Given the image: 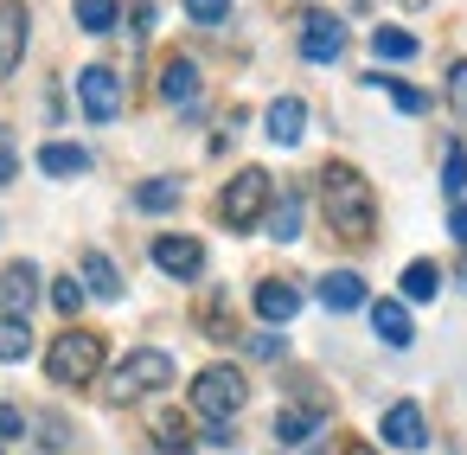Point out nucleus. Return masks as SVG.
Wrapping results in <instances>:
<instances>
[{
	"instance_id": "obj_1",
	"label": "nucleus",
	"mask_w": 467,
	"mask_h": 455,
	"mask_svg": "<svg viewBox=\"0 0 467 455\" xmlns=\"http://www.w3.org/2000/svg\"><path fill=\"white\" fill-rule=\"evenodd\" d=\"M320 212H327V225H333L346 244H365V238H371V212H378V206H371L365 174L333 161V167L320 174Z\"/></svg>"
},
{
	"instance_id": "obj_2",
	"label": "nucleus",
	"mask_w": 467,
	"mask_h": 455,
	"mask_svg": "<svg viewBox=\"0 0 467 455\" xmlns=\"http://www.w3.org/2000/svg\"><path fill=\"white\" fill-rule=\"evenodd\" d=\"M46 372H52V385H90L103 372V333H90V327L58 333L46 353Z\"/></svg>"
},
{
	"instance_id": "obj_3",
	"label": "nucleus",
	"mask_w": 467,
	"mask_h": 455,
	"mask_svg": "<svg viewBox=\"0 0 467 455\" xmlns=\"http://www.w3.org/2000/svg\"><path fill=\"white\" fill-rule=\"evenodd\" d=\"M244 397H250V385H244L237 365H205V372L192 378V410H199L205 423H231V417L244 410Z\"/></svg>"
},
{
	"instance_id": "obj_4",
	"label": "nucleus",
	"mask_w": 467,
	"mask_h": 455,
	"mask_svg": "<svg viewBox=\"0 0 467 455\" xmlns=\"http://www.w3.org/2000/svg\"><path fill=\"white\" fill-rule=\"evenodd\" d=\"M161 385H173V353H161V346H141V353H129V359L109 372V397H116V404L148 397V391H161Z\"/></svg>"
},
{
	"instance_id": "obj_5",
	"label": "nucleus",
	"mask_w": 467,
	"mask_h": 455,
	"mask_svg": "<svg viewBox=\"0 0 467 455\" xmlns=\"http://www.w3.org/2000/svg\"><path fill=\"white\" fill-rule=\"evenodd\" d=\"M269 193H275V180H269L263 167H244V174L224 186V199H218V218H224L231 231H250V225L269 212Z\"/></svg>"
},
{
	"instance_id": "obj_6",
	"label": "nucleus",
	"mask_w": 467,
	"mask_h": 455,
	"mask_svg": "<svg viewBox=\"0 0 467 455\" xmlns=\"http://www.w3.org/2000/svg\"><path fill=\"white\" fill-rule=\"evenodd\" d=\"M78 97H84V116H90V122H116V116H122V78H116L109 65L78 71Z\"/></svg>"
},
{
	"instance_id": "obj_7",
	"label": "nucleus",
	"mask_w": 467,
	"mask_h": 455,
	"mask_svg": "<svg viewBox=\"0 0 467 455\" xmlns=\"http://www.w3.org/2000/svg\"><path fill=\"white\" fill-rule=\"evenodd\" d=\"M26 7L20 0H0V78H14L20 71V58H26Z\"/></svg>"
},
{
	"instance_id": "obj_8",
	"label": "nucleus",
	"mask_w": 467,
	"mask_h": 455,
	"mask_svg": "<svg viewBox=\"0 0 467 455\" xmlns=\"http://www.w3.org/2000/svg\"><path fill=\"white\" fill-rule=\"evenodd\" d=\"M33 302H39V270L33 263H7V276H0V314L26 321Z\"/></svg>"
},
{
	"instance_id": "obj_9",
	"label": "nucleus",
	"mask_w": 467,
	"mask_h": 455,
	"mask_svg": "<svg viewBox=\"0 0 467 455\" xmlns=\"http://www.w3.org/2000/svg\"><path fill=\"white\" fill-rule=\"evenodd\" d=\"M346 52V26L333 20V14H314L307 26H301V58H314V65H333Z\"/></svg>"
},
{
	"instance_id": "obj_10",
	"label": "nucleus",
	"mask_w": 467,
	"mask_h": 455,
	"mask_svg": "<svg viewBox=\"0 0 467 455\" xmlns=\"http://www.w3.org/2000/svg\"><path fill=\"white\" fill-rule=\"evenodd\" d=\"M154 263H161L167 276L192 282V276L205 270V244H199V238H154Z\"/></svg>"
},
{
	"instance_id": "obj_11",
	"label": "nucleus",
	"mask_w": 467,
	"mask_h": 455,
	"mask_svg": "<svg viewBox=\"0 0 467 455\" xmlns=\"http://www.w3.org/2000/svg\"><path fill=\"white\" fill-rule=\"evenodd\" d=\"M378 436H384L390 449H422V442H429V423H422V410H416V404H390Z\"/></svg>"
},
{
	"instance_id": "obj_12",
	"label": "nucleus",
	"mask_w": 467,
	"mask_h": 455,
	"mask_svg": "<svg viewBox=\"0 0 467 455\" xmlns=\"http://www.w3.org/2000/svg\"><path fill=\"white\" fill-rule=\"evenodd\" d=\"M295 308H301V289H295V282H282V276H269V282H256V314H263L269 327H282V321H295Z\"/></svg>"
},
{
	"instance_id": "obj_13",
	"label": "nucleus",
	"mask_w": 467,
	"mask_h": 455,
	"mask_svg": "<svg viewBox=\"0 0 467 455\" xmlns=\"http://www.w3.org/2000/svg\"><path fill=\"white\" fill-rule=\"evenodd\" d=\"M301 129H307V103H301V97H275V103H269V142H275V148H295Z\"/></svg>"
},
{
	"instance_id": "obj_14",
	"label": "nucleus",
	"mask_w": 467,
	"mask_h": 455,
	"mask_svg": "<svg viewBox=\"0 0 467 455\" xmlns=\"http://www.w3.org/2000/svg\"><path fill=\"white\" fill-rule=\"evenodd\" d=\"M320 302L333 314H352V308H365V282L352 270H333V276H320Z\"/></svg>"
},
{
	"instance_id": "obj_15",
	"label": "nucleus",
	"mask_w": 467,
	"mask_h": 455,
	"mask_svg": "<svg viewBox=\"0 0 467 455\" xmlns=\"http://www.w3.org/2000/svg\"><path fill=\"white\" fill-rule=\"evenodd\" d=\"M39 167H46L52 180H71V174H90V154H84L78 142H46V148H39Z\"/></svg>"
},
{
	"instance_id": "obj_16",
	"label": "nucleus",
	"mask_w": 467,
	"mask_h": 455,
	"mask_svg": "<svg viewBox=\"0 0 467 455\" xmlns=\"http://www.w3.org/2000/svg\"><path fill=\"white\" fill-rule=\"evenodd\" d=\"M84 295H103V302H122V270L103 257V250H90L84 257Z\"/></svg>"
},
{
	"instance_id": "obj_17",
	"label": "nucleus",
	"mask_w": 467,
	"mask_h": 455,
	"mask_svg": "<svg viewBox=\"0 0 467 455\" xmlns=\"http://www.w3.org/2000/svg\"><path fill=\"white\" fill-rule=\"evenodd\" d=\"M371 327H378V340L384 346H410L416 333H410V308L403 302H371Z\"/></svg>"
},
{
	"instance_id": "obj_18",
	"label": "nucleus",
	"mask_w": 467,
	"mask_h": 455,
	"mask_svg": "<svg viewBox=\"0 0 467 455\" xmlns=\"http://www.w3.org/2000/svg\"><path fill=\"white\" fill-rule=\"evenodd\" d=\"M161 97H167V103H192V97H199V65H192V58H167Z\"/></svg>"
},
{
	"instance_id": "obj_19",
	"label": "nucleus",
	"mask_w": 467,
	"mask_h": 455,
	"mask_svg": "<svg viewBox=\"0 0 467 455\" xmlns=\"http://www.w3.org/2000/svg\"><path fill=\"white\" fill-rule=\"evenodd\" d=\"M78 26L84 33H116L122 26V0H78Z\"/></svg>"
},
{
	"instance_id": "obj_20",
	"label": "nucleus",
	"mask_w": 467,
	"mask_h": 455,
	"mask_svg": "<svg viewBox=\"0 0 467 455\" xmlns=\"http://www.w3.org/2000/svg\"><path fill=\"white\" fill-rule=\"evenodd\" d=\"M269 238H282V244L301 238V199H295V193H282V199L269 206Z\"/></svg>"
},
{
	"instance_id": "obj_21",
	"label": "nucleus",
	"mask_w": 467,
	"mask_h": 455,
	"mask_svg": "<svg viewBox=\"0 0 467 455\" xmlns=\"http://www.w3.org/2000/svg\"><path fill=\"white\" fill-rule=\"evenodd\" d=\"M435 289H441V270H435L429 257H416V263L403 270V295H410V302H435Z\"/></svg>"
},
{
	"instance_id": "obj_22",
	"label": "nucleus",
	"mask_w": 467,
	"mask_h": 455,
	"mask_svg": "<svg viewBox=\"0 0 467 455\" xmlns=\"http://www.w3.org/2000/svg\"><path fill=\"white\" fill-rule=\"evenodd\" d=\"M314 429H320V410H282L275 417V442H314Z\"/></svg>"
},
{
	"instance_id": "obj_23",
	"label": "nucleus",
	"mask_w": 467,
	"mask_h": 455,
	"mask_svg": "<svg viewBox=\"0 0 467 455\" xmlns=\"http://www.w3.org/2000/svg\"><path fill=\"white\" fill-rule=\"evenodd\" d=\"M371 52H378V58H416V39H410L403 26H378V33H371Z\"/></svg>"
},
{
	"instance_id": "obj_24",
	"label": "nucleus",
	"mask_w": 467,
	"mask_h": 455,
	"mask_svg": "<svg viewBox=\"0 0 467 455\" xmlns=\"http://www.w3.org/2000/svg\"><path fill=\"white\" fill-rule=\"evenodd\" d=\"M26 353H33V333H26V321L0 314V359H26Z\"/></svg>"
},
{
	"instance_id": "obj_25",
	"label": "nucleus",
	"mask_w": 467,
	"mask_h": 455,
	"mask_svg": "<svg viewBox=\"0 0 467 455\" xmlns=\"http://www.w3.org/2000/svg\"><path fill=\"white\" fill-rule=\"evenodd\" d=\"M154 449H161V455H192L186 423H180V417H161V423H154Z\"/></svg>"
},
{
	"instance_id": "obj_26",
	"label": "nucleus",
	"mask_w": 467,
	"mask_h": 455,
	"mask_svg": "<svg viewBox=\"0 0 467 455\" xmlns=\"http://www.w3.org/2000/svg\"><path fill=\"white\" fill-rule=\"evenodd\" d=\"M135 206H141V212H167V206H180V180H148V186L135 193Z\"/></svg>"
},
{
	"instance_id": "obj_27",
	"label": "nucleus",
	"mask_w": 467,
	"mask_h": 455,
	"mask_svg": "<svg viewBox=\"0 0 467 455\" xmlns=\"http://www.w3.org/2000/svg\"><path fill=\"white\" fill-rule=\"evenodd\" d=\"M371 84H378V90H390V103H397L403 116H422V110H429V97H422V90H410V84H397V78H371Z\"/></svg>"
},
{
	"instance_id": "obj_28",
	"label": "nucleus",
	"mask_w": 467,
	"mask_h": 455,
	"mask_svg": "<svg viewBox=\"0 0 467 455\" xmlns=\"http://www.w3.org/2000/svg\"><path fill=\"white\" fill-rule=\"evenodd\" d=\"M441 193H448V199L467 193V148H448V161H441Z\"/></svg>"
},
{
	"instance_id": "obj_29",
	"label": "nucleus",
	"mask_w": 467,
	"mask_h": 455,
	"mask_svg": "<svg viewBox=\"0 0 467 455\" xmlns=\"http://www.w3.org/2000/svg\"><path fill=\"white\" fill-rule=\"evenodd\" d=\"M52 308H58V314H78V308H84V282H78V276H58V282H52Z\"/></svg>"
},
{
	"instance_id": "obj_30",
	"label": "nucleus",
	"mask_w": 467,
	"mask_h": 455,
	"mask_svg": "<svg viewBox=\"0 0 467 455\" xmlns=\"http://www.w3.org/2000/svg\"><path fill=\"white\" fill-rule=\"evenodd\" d=\"M186 14H192L199 26H218V20L231 14V0H186Z\"/></svg>"
},
{
	"instance_id": "obj_31",
	"label": "nucleus",
	"mask_w": 467,
	"mask_h": 455,
	"mask_svg": "<svg viewBox=\"0 0 467 455\" xmlns=\"http://www.w3.org/2000/svg\"><path fill=\"white\" fill-rule=\"evenodd\" d=\"M448 97H454V110H461V122H467V58L448 71Z\"/></svg>"
},
{
	"instance_id": "obj_32",
	"label": "nucleus",
	"mask_w": 467,
	"mask_h": 455,
	"mask_svg": "<svg viewBox=\"0 0 467 455\" xmlns=\"http://www.w3.org/2000/svg\"><path fill=\"white\" fill-rule=\"evenodd\" d=\"M20 429H26V417H20V410H14V404H0V442H14V436H20Z\"/></svg>"
},
{
	"instance_id": "obj_33",
	"label": "nucleus",
	"mask_w": 467,
	"mask_h": 455,
	"mask_svg": "<svg viewBox=\"0 0 467 455\" xmlns=\"http://www.w3.org/2000/svg\"><path fill=\"white\" fill-rule=\"evenodd\" d=\"M39 442H46V449H65V423H58V417H39Z\"/></svg>"
},
{
	"instance_id": "obj_34",
	"label": "nucleus",
	"mask_w": 467,
	"mask_h": 455,
	"mask_svg": "<svg viewBox=\"0 0 467 455\" xmlns=\"http://www.w3.org/2000/svg\"><path fill=\"white\" fill-rule=\"evenodd\" d=\"M250 353H256V359H275L282 340H275V333H250Z\"/></svg>"
},
{
	"instance_id": "obj_35",
	"label": "nucleus",
	"mask_w": 467,
	"mask_h": 455,
	"mask_svg": "<svg viewBox=\"0 0 467 455\" xmlns=\"http://www.w3.org/2000/svg\"><path fill=\"white\" fill-rule=\"evenodd\" d=\"M14 174H20V154H14L7 135H0V180H14Z\"/></svg>"
},
{
	"instance_id": "obj_36",
	"label": "nucleus",
	"mask_w": 467,
	"mask_h": 455,
	"mask_svg": "<svg viewBox=\"0 0 467 455\" xmlns=\"http://www.w3.org/2000/svg\"><path fill=\"white\" fill-rule=\"evenodd\" d=\"M448 231H454V238H461V244H467V199H461V206H454V212H448Z\"/></svg>"
},
{
	"instance_id": "obj_37",
	"label": "nucleus",
	"mask_w": 467,
	"mask_h": 455,
	"mask_svg": "<svg viewBox=\"0 0 467 455\" xmlns=\"http://www.w3.org/2000/svg\"><path fill=\"white\" fill-rule=\"evenodd\" d=\"M346 455H371V449H346Z\"/></svg>"
}]
</instances>
